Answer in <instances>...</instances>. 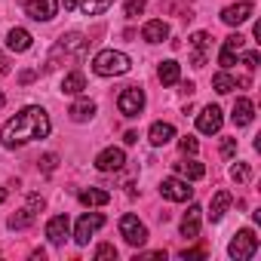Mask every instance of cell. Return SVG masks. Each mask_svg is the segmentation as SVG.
<instances>
[{
    "mask_svg": "<svg viewBox=\"0 0 261 261\" xmlns=\"http://www.w3.org/2000/svg\"><path fill=\"white\" fill-rule=\"evenodd\" d=\"M46 136H49V114L37 105L22 108L13 120L4 123V129H0L4 148H19V145H28L34 139H46Z\"/></svg>",
    "mask_w": 261,
    "mask_h": 261,
    "instance_id": "obj_1",
    "label": "cell"
},
{
    "mask_svg": "<svg viewBox=\"0 0 261 261\" xmlns=\"http://www.w3.org/2000/svg\"><path fill=\"white\" fill-rule=\"evenodd\" d=\"M129 68H133V62H129L126 53H117V49H101L95 59H92V71L98 77H120L126 74Z\"/></svg>",
    "mask_w": 261,
    "mask_h": 261,
    "instance_id": "obj_2",
    "label": "cell"
},
{
    "mask_svg": "<svg viewBox=\"0 0 261 261\" xmlns=\"http://www.w3.org/2000/svg\"><path fill=\"white\" fill-rule=\"evenodd\" d=\"M86 53V37L83 34H62L59 37V43H56V49H53V56H49V65L46 68H56V62L65 56V59H80Z\"/></svg>",
    "mask_w": 261,
    "mask_h": 261,
    "instance_id": "obj_3",
    "label": "cell"
},
{
    "mask_svg": "<svg viewBox=\"0 0 261 261\" xmlns=\"http://www.w3.org/2000/svg\"><path fill=\"white\" fill-rule=\"evenodd\" d=\"M255 252H258V237H255V230H249V227L237 230L233 240H230V246H227V255H230L233 261H249Z\"/></svg>",
    "mask_w": 261,
    "mask_h": 261,
    "instance_id": "obj_4",
    "label": "cell"
},
{
    "mask_svg": "<svg viewBox=\"0 0 261 261\" xmlns=\"http://www.w3.org/2000/svg\"><path fill=\"white\" fill-rule=\"evenodd\" d=\"M117 108L123 117H139L142 108H145V89L142 86H126L117 98Z\"/></svg>",
    "mask_w": 261,
    "mask_h": 261,
    "instance_id": "obj_5",
    "label": "cell"
},
{
    "mask_svg": "<svg viewBox=\"0 0 261 261\" xmlns=\"http://www.w3.org/2000/svg\"><path fill=\"white\" fill-rule=\"evenodd\" d=\"M120 233L129 246H145L148 243V227L139 221V215H123L120 218Z\"/></svg>",
    "mask_w": 261,
    "mask_h": 261,
    "instance_id": "obj_6",
    "label": "cell"
},
{
    "mask_svg": "<svg viewBox=\"0 0 261 261\" xmlns=\"http://www.w3.org/2000/svg\"><path fill=\"white\" fill-rule=\"evenodd\" d=\"M98 227H105V215H101V212H86V215H80V221H77V227H74L77 246H86L89 237H92Z\"/></svg>",
    "mask_w": 261,
    "mask_h": 261,
    "instance_id": "obj_7",
    "label": "cell"
},
{
    "mask_svg": "<svg viewBox=\"0 0 261 261\" xmlns=\"http://www.w3.org/2000/svg\"><path fill=\"white\" fill-rule=\"evenodd\" d=\"M160 194L166 200H172V203H188L194 197V188H188L185 178H163L160 181Z\"/></svg>",
    "mask_w": 261,
    "mask_h": 261,
    "instance_id": "obj_8",
    "label": "cell"
},
{
    "mask_svg": "<svg viewBox=\"0 0 261 261\" xmlns=\"http://www.w3.org/2000/svg\"><path fill=\"white\" fill-rule=\"evenodd\" d=\"M59 13V0H28L25 4V16L34 22H49Z\"/></svg>",
    "mask_w": 261,
    "mask_h": 261,
    "instance_id": "obj_9",
    "label": "cell"
},
{
    "mask_svg": "<svg viewBox=\"0 0 261 261\" xmlns=\"http://www.w3.org/2000/svg\"><path fill=\"white\" fill-rule=\"evenodd\" d=\"M221 123H224V117H221V108H218V105H206V108L197 114V129H200V133H206V136L218 133Z\"/></svg>",
    "mask_w": 261,
    "mask_h": 261,
    "instance_id": "obj_10",
    "label": "cell"
},
{
    "mask_svg": "<svg viewBox=\"0 0 261 261\" xmlns=\"http://www.w3.org/2000/svg\"><path fill=\"white\" fill-rule=\"evenodd\" d=\"M123 166H126L123 148H105V151L95 157V169H98V172H120Z\"/></svg>",
    "mask_w": 261,
    "mask_h": 261,
    "instance_id": "obj_11",
    "label": "cell"
},
{
    "mask_svg": "<svg viewBox=\"0 0 261 261\" xmlns=\"http://www.w3.org/2000/svg\"><path fill=\"white\" fill-rule=\"evenodd\" d=\"M243 43H246V37L237 31V34H230V37H224V43H221V53H218V65L221 68H230V65H237V53L243 49Z\"/></svg>",
    "mask_w": 261,
    "mask_h": 261,
    "instance_id": "obj_12",
    "label": "cell"
},
{
    "mask_svg": "<svg viewBox=\"0 0 261 261\" xmlns=\"http://www.w3.org/2000/svg\"><path fill=\"white\" fill-rule=\"evenodd\" d=\"M40 206H43V200H40V197L34 194V197L28 200V206H25L22 212H16V215H10V221H7V224H10L13 230H22V227H28V224H34V218H37V209H40Z\"/></svg>",
    "mask_w": 261,
    "mask_h": 261,
    "instance_id": "obj_13",
    "label": "cell"
},
{
    "mask_svg": "<svg viewBox=\"0 0 261 261\" xmlns=\"http://www.w3.org/2000/svg\"><path fill=\"white\" fill-rule=\"evenodd\" d=\"M252 13H255V7L249 4V0H240V4H233V7H227V10L221 13V22H224V25H230V28H237V25L249 22V19H252Z\"/></svg>",
    "mask_w": 261,
    "mask_h": 261,
    "instance_id": "obj_14",
    "label": "cell"
},
{
    "mask_svg": "<svg viewBox=\"0 0 261 261\" xmlns=\"http://www.w3.org/2000/svg\"><path fill=\"white\" fill-rule=\"evenodd\" d=\"M68 230H71V218H68V215H53V218L46 221V237H49V243H56V246L65 243Z\"/></svg>",
    "mask_w": 261,
    "mask_h": 261,
    "instance_id": "obj_15",
    "label": "cell"
},
{
    "mask_svg": "<svg viewBox=\"0 0 261 261\" xmlns=\"http://www.w3.org/2000/svg\"><path fill=\"white\" fill-rule=\"evenodd\" d=\"M209 43H212V37H209L206 31H197V34L191 37V46H194L191 65H194V68H203V65H206V49H209Z\"/></svg>",
    "mask_w": 261,
    "mask_h": 261,
    "instance_id": "obj_16",
    "label": "cell"
},
{
    "mask_svg": "<svg viewBox=\"0 0 261 261\" xmlns=\"http://www.w3.org/2000/svg\"><path fill=\"white\" fill-rule=\"evenodd\" d=\"M230 120H233L237 126H249V123L255 120V105H252V98H237Z\"/></svg>",
    "mask_w": 261,
    "mask_h": 261,
    "instance_id": "obj_17",
    "label": "cell"
},
{
    "mask_svg": "<svg viewBox=\"0 0 261 261\" xmlns=\"http://www.w3.org/2000/svg\"><path fill=\"white\" fill-rule=\"evenodd\" d=\"M148 139H151L154 148H163V145H169L175 139V126L172 123H154L151 133H148Z\"/></svg>",
    "mask_w": 261,
    "mask_h": 261,
    "instance_id": "obj_18",
    "label": "cell"
},
{
    "mask_svg": "<svg viewBox=\"0 0 261 261\" xmlns=\"http://www.w3.org/2000/svg\"><path fill=\"white\" fill-rule=\"evenodd\" d=\"M142 37H145L148 43H163V40L169 37V25H166L163 19H151V22L142 28Z\"/></svg>",
    "mask_w": 261,
    "mask_h": 261,
    "instance_id": "obj_19",
    "label": "cell"
},
{
    "mask_svg": "<svg viewBox=\"0 0 261 261\" xmlns=\"http://www.w3.org/2000/svg\"><path fill=\"white\" fill-rule=\"evenodd\" d=\"M200 206H188V212H185V218H181V237H188V240H194L197 233H200Z\"/></svg>",
    "mask_w": 261,
    "mask_h": 261,
    "instance_id": "obj_20",
    "label": "cell"
},
{
    "mask_svg": "<svg viewBox=\"0 0 261 261\" xmlns=\"http://www.w3.org/2000/svg\"><path fill=\"white\" fill-rule=\"evenodd\" d=\"M31 40H34V37H31L25 28H13V31L7 34V46H10L13 53H28V49H31Z\"/></svg>",
    "mask_w": 261,
    "mask_h": 261,
    "instance_id": "obj_21",
    "label": "cell"
},
{
    "mask_svg": "<svg viewBox=\"0 0 261 261\" xmlns=\"http://www.w3.org/2000/svg\"><path fill=\"white\" fill-rule=\"evenodd\" d=\"M157 77H160L163 86H175V83L181 80V65H178L175 59H169V62H163V65L157 68Z\"/></svg>",
    "mask_w": 261,
    "mask_h": 261,
    "instance_id": "obj_22",
    "label": "cell"
},
{
    "mask_svg": "<svg viewBox=\"0 0 261 261\" xmlns=\"http://www.w3.org/2000/svg\"><path fill=\"white\" fill-rule=\"evenodd\" d=\"M175 169H178V175H181L185 181H200V178L206 175V166L197 163V160H181V163H175Z\"/></svg>",
    "mask_w": 261,
    "mask_h": 261,
    "instance_id": "obj_23",
    "label": "cell"
},
{
    "mask_svg": "<svg viewBox=\"0 0 261 261\" xmlns=\"http://www.w3.org/2000/svg\"><path fill=\"white\" fill-rule=\"evenodd\" d=\"M86 89V77H83V71H71V74H65V80H62V92L65 95H80Z\"/></svg>",
    "mask_w": 261,
    "mask_h": 261,
    "instance_id": "obj_24",
    "label": "cell"
},
{
    "mask_svg": "<svg viewBox=\"0 0 261 261\" xmlns=\"http://www.w3.org/2000/svg\"><path fill=\"white\" fill-rule=\"evenodd\" d=\"M71 120L74 123H86V120H92V114H95V101H89V98H80V101H74L71 105Z\"/></svg>",
    "mask_w": 261,
    "mask_h": 261,
    "instance_id": "obj_25",
    "label": "cell"
},
{
    "mask_svg": "<svg viewBox=\"0 0 261 261\" xmlns=\"http://www.w3.org/2000/svg\"><path fill=\"white\" fill-rule=\"evenodd\" d=\"M227 209H230V194H227V191H218V194L212 197V203H209V218H212V221H221Z\"/></svg>",
    "mask_w": 261,
    "mask_h": 261,
    "instance_id": "obj_26",
    "label": "cell"
},
{
    "mask_svg": "<svg viewBox=\"0 0 261 261\" xmlns=\"http://www.w3.org/2000/svg\"><path fill=\"white\" fill-rule=\"evenodd\" d=\"M80 203L83 206H108L111 203V194L108 191H98V188H86V191H80Z\"/></svg>",
    "mask_w": 261,
    "mask_h": 261,
    "instance_id": "obj_27",
    "label": "cell"
},
{
    "mask_svg": "<svg viewBox=\"0 0 261 261\" xmlns=\"http://www.w3.org/2000/svg\"><path fill=\"white\" fill-rule=\"evenodd\" d=\"M212 86H215V92H221V95H227L230 89H237V80L227 74V71H221V74H215L212 77Z\"/></svg>",
    "mask_w": 261,
    "mask_h": 261,
    "instance_id": "obj_28",
    "label": "cell"
},
{
    "mask_svg": "<svg viewBox=\"0 0 261 261\" xmlns=\"http://www.w3.org/2000/svg\"><path fill=\"white\" fill-rule=\"evenodd\" d=\"M111 4H114V0H83V13L86 16H101Z\"/></svg>",
    "mask_w": 261,
    "mask_h": 261,
    "instance_id": "obj_29",
    "label": "cell"
},
{
    "mask_svg": "<svg viewBox=\"0 0 261 261\" xmlns=\"http://www.w3.org/2000/svg\"><path fill=\"white\" fill-rule=\"evenodd\" d=\"M145 13V0H126V19H136Z\"/></svg>",
    "mask_w": 261,
    "mask_h": 261,
    "instance_id": "obj_30",
    "label": "cell"
},
{
    "mask_svg": "<svg viewBox=\"0 0 261 261\" xmlns=\"http://www.w3.org/2000/svg\"><path fill=\"white\" fill-rule=\"evenodd\" d=\"M178 148H181V154H197V151H200V142H197L194 136H185V139L178 142Z\"/></svg>",
    "mask_w": 261,
    "mask_h": 261,
    "instance_id": "obj_31",
    "label": "cell"
},
{
    "mask_svg": "<svg viewBox=\"0 0 261 261\" xmlns=\"http://www.w3.org/2000/svg\"><path fill=\"white\" fill-rule=\"evenodd\" d=\"M230 178H233L237 185H243V181H249V166H246V163H237V166L230 169Z\"/></svg>",
    "mask_w": 261,
    "mask_h": 261,
    "instance_id": "obj_32",
    "label": "cell"
},
{
    "mask_svg": "<svg viewBox=\"0 0 261 261\" xmlns=\"http://www.w3.org/2000/svg\"><path fill=\"white\" fill-rule=\"evenodd\" d=\"M95 258H98V261H105V258H117V249H114L111 243H105V246L95 249Z\"/></svg>",
    "mask_w": 261,
    "mask_h": 261,
    "instance_id": "obj_33",
    "label": "cell"
},
{
    "mask_svg": "<svg viewBox=\"0 0 261 261\" xmlns=\"http://www.w3.org/2000/svg\"><path fill=\"white\" fill-rule=\"evenodd\" d=\"M237 154V139H224L221 142V157H233Z\"/></svg>",
    "mask_w": 261,
    "mask_h": 261,
    "instance_id": "obj_34",
    "label": "cell"
},
{
    "mask_svg": "<svg viewBox=\"0 0 261 261\" xmlns=\"http://www.w3.org/2000/svg\"><path fill=\"white\" fill-rule=\"evenodd\" d=\"M258 59H261L258 53H246V56H243V65H246L249 71H255V68H258Z\"/></svg>",
    "mask_w": 261,
    "mask_h": 261,
    "instance_id": "obj_35",
    "label": "cell"
},
{
    "mask_svg": "<svg viewBox=\"0 0 261 261\" xmlns=\"http://www.w3.org/2000/svg\"><path fill=\"white\" fill-rule=\"evenodd\" d=\"M203 255H206V249H185V252H181L185 261H188V258H203Z\"/></svg>",
    "mask_w": 261,
    "mask_h": 261,
    "instance_id": "obj_36",
    "label": "cell"
},
{
    "mask_svg": "<svg viewBox=\"0 0 261 261\" xmlns=\"http://www.w3.org/2000/svg\"><path fill=\"white\" fill-rule=\"evenodd\" d=\"M40 163H43V169H46V172H53V166H56V154H46Z\"/></svg>",
    "mask_w": 261,
    "mask_h": 261,
    "instance_id": "obj_37",
    "label": "cell"
},
{
    "mask_svg": "<svg viewBox=\"0 0 261 261\" xmlns=\"http://www.w3.org/2000/svg\"><path fill=\"white\" fill-rule=\"evenodd\" d=\"M123 139H126V145H136V142H139V133H126Z\"/></svg>",
    "mask_w": 261,
    "mask_h": 261,
    "instance_id": "obj_38",
    "label": "cell"
},
{
    "mask_svg": "<svg viewBox=\"0 0 261 261\" xmlns=\"http://www.w3.org/2000/svg\"><path fill=\"white\" fill-rule=\"evenodd\" d=\"M31 80H34V71H25V74L19 77V83H31Z\"/></svg>",
    "mask_w": 261,
    "mask_h": 261,
    "instance_id": "obj_39",
    "label": "cell"
},
{
    "mask_svg": "<svg viewBox=\"0 0 261 261\" xmlns=\"http://www.w3.org/2000/svg\"><path fill=\"white\" fill-rule=\"evenodd\" d=\"M62 4H65V10H74V7L80 4V0H62Z\"/></svg>",
    "mask_w": 261,
    "mask_h": 261,
    "instance_id": "obj_40",
    "label": "cell"
},
{
    "mask_svg": "<svg viewBox=\"0 0 261 261\" xmlns=\"http://www.w3.org/2000/svg\"><path fill=\"white\" fill-rule=\"evenodd\" d=\"M7 71V62H4V53H0V74H4Z\"/></svg>",
    "mask_w": 261,
    "mask_h": 261,
    "instance_id": "obj_41",
    "label": "cell"
},
{
    "mask_svg": "<svg viewBox=\"0 0 261 261\" xmlns=\"http://www.w3.org/2000/svg\"><path fill=\"white\" fill-rule=\"evenodd\" d=\"M4 101H7V95H4V92H0V108H4Z\"/></svg>",
    "mask_w": 261,
    "mask_h": 261,
    "instance_id": "obj_42",
    "label": "cell"
}]
</instances>
